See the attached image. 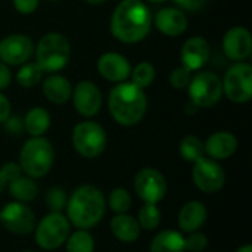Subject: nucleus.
<instances>
[{"instance_id":"obj_1","label":"nucleus","mask_w":252,"mask_h":252,"mask_svg":"<svg viewBox=\"0 0 252 252\" xmlns=\"http://www.w3.org/2000/svg\"><path fill=\"white\" fill-rule=\"evenodd\" d=\"M152 16L142 0H123L111 18L112 35L127 44L142 41L151 31Z\"/></svg>"},{"instance_id":"obj_2","label":"nucleus","mask_w":252,"mask_h":252,"mask_svg":"<svg viewBox=\"0 0 252 252\" xmlns=\"http://www.w3.org/2000/svg\"><path fill=\"white\" fill-rule=\"evenodd\" d=\"M66 219L77 229L89 230L99 224L106 211L103 193L93 185L78 186L66 202Z\"/></svg>"},{"instance_id":"obj_3","label":"nucleus","mask_w":252,"mask_h":252,"mask_svg":"<svg viewBox=\"0 0 252 252\" xmlns=\"http://www.w3.org/2000/svg\"><path fill=\"white\" fill-rule=\"evenodd\" d=\"M108 108L120 126L131 127L143 120L148 109V99L143 89L133 83H118L109 92Z\"/></svg>"},{"instance_id":"obj_4","label":"nucleus","mask_w":252,"mask_h":252,"mask_svg":"<svg viewBox=\"0 0 252 252\" xmlns=\"http://www.w3.org/2000/svg\"><path fill=\"white\" fill-rule=\"evenodd\" d=\"M55 151L52 143L43 136L31 137L21 149L19 167L25 176L31 179H40L50 171Z\"/></svg>"},{"instance_id":"obj_5","label":"nucleus","mask_w":252,"mask_h":252,"mask_svg":"<svg viewBox=\"0 0 252 252\" xmlns=\"http://www.w3.org/2000/svg\"><path fill=\"white\" fill-rule=\"evenodd\" d=\"M34 55L35 63L43 72H56L68 63L71 46L63 34L47 32L34 47Z\"/></svg>"},{"instance_id":"obj_6","label":"nucleus","mask_w":252,"mask_h":252,"mask_svg":"<svg viewBox=\"0 0 252 252\" xmlns=\"http://www.w3.org/2000/svg\"><path fill=\"white\" fill-rule=\"evenodd\" d=\"M71 233V223L62 213H49L34 229V238L41 250H58Z\"/></svg>"},{"instance_id":"obj_7","label":"nucleus","mask_w":252,"mask_h":252,"mask_svg":"<svg viewBox=\"0 0 252 252\" xmlns=\"http://www.w3.org/2000/svg\"><path fill=\"white\" fill-rule=\"evenodd\" d=\"M72 146L84 158H96L106 148V133L94 121L78 123L72 130Z\"/></svg>"},{"instance_id":"obj_8","label":"nucleus","mask_w":252,"mask_h":252,"mask_svg":"<svg viewBox=\"0 0 252 252\" xmlns=\"http://www.w3.org/2000/svg\"><path fill=\"white\" fill-rule=\"evenodd\" d=\"M188 87L189 99L198 108H211L223 96L221 80L213 72H198L193 78H190Z\"/></svg>"},{"instance_id":"obj_9","label":"nucleus","mask_w":252,"mask_h":252,"mask_svg":"<svg viewBox=\"0 0 252 252\" xmlns=\"http://www.w3.org/2000/svg\"><path fill=\"white\" fill-rule=\"evenodd\" d=\"M223 94L235 103H245L252 97V66L238 62L229 68L223 81Z\"/></svg>"},{"instance_id":"obj_10","label":"nucleus","mask_w":252,"mask_h":252,"mask_svg":"<svg viewBox=\"0 0 252 252\" xmlns=\"http://www.w3.org/2000/svg\"><path fill=\"white\" fill-rule=\"evenodd\" d=\"M0 223L4 229L13 235H30L35 229V214L24 202H9L0 210Z\"/></svg>"},{"instance_id":"obj_11","label":"nucleus","mask_w":252,"mask_h":252,"mask_svg":"<svg viewBox=\"0 0 252 252\" xmlns=\"http://www.w3.org/2000/svg\"><path fill=\"white\" fill-rule=\"evenodd\" d=\"M192 179L199 190L205 193H216L223 189L226 183V173L216 159L202 157L193 162Z\"/></svg>"},{"instance_id":"obj_12","label":"nucleus","mask_w":252,"mask_h":252,"mask_svg":"<svg viewBox=\"0 0 252 252\" xmlns=\"http://www.w3.org/2000/svg\"><path fill=\"white\" fill-rule=\"evenodd\" d=\"M134 192L145 204H158L167 193V180L155 168H142L134 177Z\"/></svg>"},{"instance_id":"obj_13","label":"nucleus","mask_w":252,"mask_h":252,"mask_svg":"<svg viewBox=\"0 0 252 252\" xmlns=\"http://www.w3.org/2000/svg\"><path fill=\"white\" fill-rule=\"evenodd\" d=\"M34 55V43L24 34H10L0 41V61L6 65H22Z\"/></svg>"},{"instance_id":"obj_14","label":"nucleus","mask_w":252,"mask_h":252,"mask_svg":"<svg viewBox=\"0 0 252 252\" xmlns=\"http://www.w3.org/2000/svg\"><path fill=\"white\" fill-rule=\"evenodd\" d=\"M71 97L77 112L86 118L94 117L102 108V93L93 81H80L75 89H72Z\"/></svg>"},{"instance_id":"obj_15","label":"nucleus","mask_w":252,"mask_h":252,"mask_svg":"<svg viewBox=\"0 0 252 252\" xmlns=\"http://www.w3.org/2000/svg\"><path fill=\"white\" fill-rule=\"evenodd\" d=\"M223 50L224 55L235 62L245 61L252 52L251 32L244 27L230 28L223 37Z\"/></svg>"},{"instance_id":"obj_16","label":"nucleus","mask_w":252,"mask_h":252,"mask_svg":"<svg viewBox=\"0 0 252 252\" xmlns=\"http://www.w3.org/2000/svg\"><path fill=\"white\" fill-rule=\"evenodd\" d=\"M97 71L99 74L112 83H123L131 74V66L126 56L117 52H108L102 55L97 61Z\"/></svg>"},{"instance_id":"obj_17","label":"nucleus","mask_w":252,"mask_h":252,"mask_svg":"<svg viewBox=\"0 0 252 252\" xmlns=\"http://www.w3.org/2000/svg\"><path fill=\"white\" fill-rule=\"evenodd\" d=\"M210 55H211V49L205 38L190 37L185 41L182 52H180L182 65L188 68L189 71L201 69L208 62Z\"/></svg>"},{"instance_id":"obj_18","label":"nucleus","mask_w":252,"mask_h":252,"mask_svg":"<svg viewBox=\"0 0 252 252\" xmlns=\"http://www.w3.org/2000/svg\"><path fill=\"white\" fill-rule=\"evenodd\" d=\"M155 27L168 37H179L188 28V16L179 7H162L155 16Z\"/></svg>"},{"instance_id":"obj_19","label":"nucleus","mask_w":252,"mask_h":252,"mask_svg":"<svg viewBox=\"0 0 252 252\" xmlns=\"http://www.w3.org/2000/svg\"><path fill=\"white\" fill-rule=\"evenodd\" d=\"M204 149L211 159H227L236 152L238 139L229 131H217L207 139V142L204 143Z\"/></svg>"},{"instance_id":"obj_20","label":"nucleus","mask_w":252,"mask_h":252,"mask_svg":"<svg viewBox=\"0 0 252 252\" xmlns=\"http://www.w3.org/2000/svg\"><path fill=\"white\" fill-rule=\"evenodd\" d=\"M207 208L202 202L199 201H190L188 204H185L179 213V229L182 230V233H192L199 230L205 221H207Z\"/></svg>"},{"instance_id":"obj_21","label":"nucleus","mask_w":252,"mask_h":252,"mask_svg":"<svg viewBox=\"0 0 252 252\" xmlns=\"http://www.w3.org/2000/svg\"><path fill=\"white\" fill-rule=\"evenodd\" d=\"M111 232L120 242L131 244L139 239L142 227H140L137 219H134L126 213V214H117L111 220Z\"/></svg>"},{"instance_id":"obj_22","label":"nucleus","mask_w":252,"mask_h":252,"mask_svg":"<svg viewBox=\"0 0 252 252\" xmlns=\"http://www.w3.org/2000/svg\"><path fill=\"white\" fill-rule=\"evenodd\" d=\"M43 93L49 102L55 105H62L69 100L72 94V86L68 78L52 74L43 83Z\"/></svg>"},{"instance_id":"obj_23","label":"nucleus","mask_w":252,"mask_h":252,"mask_svg":"<svg viewBox=\"0 0 252 252\" xmlns=\"http://www.w3.org/2000/svg\"><path fill=\"white\" fill-rule=\"evenodd\" d=\"M151 252H186L185 236L177 230H162L152 239Z\"/></svg>"},{"instance_id":"obj_24","label":"nucleus","mask_w":252,"mask_h":252,"mask_svg":"<svg viewBox=\"0 0 252 252\" xmlns=\"http://www.w3.org/2000/svg\"><path fill=\"white\" fill-rule=\"evenodd\" d=\"M50 127V114L40 106L30 109L24 118V130H27L32 137L43 136Z\"/></svg>"},{"instance_id":"obj_25","label":"nucleus","mask_w":252,"mask_h":252,"mask_svg":"<svg viewBox=\"0 0 252 252\" xmlns=\"http://www.w3.org/2000/svg\"><path fill=\"white\" fill-rule=\"evenodd\" d=\"M7 185H9L10 195L18 202H24V204L31 202L38 195V188H37L34 179H31L28 176H19L18 179L9 182Z\"/></svg>"},{"instance_id":"obj_26","label":"nucleus","mask_w":252,"mask_h":252,"mask_svg":"<svg viewBox=\"0 0 252 252\" xmlns=\"http://www.w3.org/2000/svg\"><path fill=\"white\" fill-rule=\"evenodd\" d=\"M66 252H93L94 251V239L89 233V230L78 229L74 233H69L65 241Z\"/></svg>"},{"instance_id":"obj_27","label":"nucleus","mask_w":252,"mask_h":252,"mask_svg":"<svg viewBox=\"0 0 252 252\" xmlns=\"http://www.w3.org/2000/svg\"><path fill=\"white\" fill-rule=\"evenodd\" d=\"M179 152L188 162H196L199 158L205 157L204 142L196 136H186L179 145Z\"/></svg>"},{"instance_id":"obj_28","label":"nucleus","mask_w":252,"mask_h":252,"mask_svg":"<svg viewBox=\"0 0 252 252\" xmlns=\"http://www.w3.org/2000/svg\"><path fill=\"white\" fill-rule=\"evenodd\" d=\"M41 77H43V71L35 62H25L22 63V66L19 68L16 74V81L21 87L30 89V87L37 86Z\"/></svg>"},{"instance_id":"obj_29","label":"nucleus","mask_w":252,"mask_h":252,"mask_svg":"<svg viewBox=\"0 0 252 252\" xmlns=\"http://www.w3.org/2000/svg\"><path fill=\"white\" fill-rule=\"evenodd\" d=\"M137 221L145 230H155L161 223V211L157 204H145L137 216Z\"/></svg>"},{"instance_id":"obj_30","label":"nucleus","mask_w":252,"mask_h":252,"mask_svg":"<svg viewBox=\"0 0 252 252\" xmlns=\"http://www.w3.org/2000/svg\"><path fill=\"white\" fill-rule=\"evenodd\" d=\"M131 78H133L131 83L134 86H137L140 89L149 87L155 80V68H154V65L149 63V62H140L131 71Z\"/></svg>"},{"instance_id":"obj_31","label":"nucleus","mask_w":252,"mask_h":252,"mask_svg":"<svg viewBox=\"0 0 252 252\" xmlns=\"http://www.w3.org/2000/svg\"><path fill=\"white\" fill-rule=\"evenodd\" d=\"M109 207L115 214H126L131 207L130 192L123 188H115L109 195Z\"/></svg>"},{"instance_id":"obj_32","label":"nucleus","mask_w":252,"mask_h":252,"mask_svg":"<svg viewBox=\"0 0 252 252\" xmlns=\"http://www.w3.org/2000/svg\"><path fill=\"white\" fill-rule=\"evenodd\" d=\"M44 202H46L47 208L50 210V213H62L68 202L66 192L61 188H52L47 190Z\"/></svg>"},{"instance_id":"obj_33","label":"nucleus","mask_w":252,"mask_h":252,"mask_svg":"<svg viewBox=\"0 0 252 252\" xmlns=\"http://www.w3.org/2000/svg\"><path fill=\"white\" fill-rule=\"evenodd\" d=\"M207 247H208V238L198 230L188 233V236L185 238V251L202 252Z\"/></svg>"},{"instance_id":"obj_34","label":"nucleus","mask_w":252,"mask_h":252,"mask_svg":"<svg viewBox=\"0 0 252 252\" xmlns=\"http://www.w3.org/2000/svg\"><path fill=\"white\" fill-rule=\"evenodd\" d=\"M192 71H189L188 68H185L183 65L182 66H177L173 69V72L170 74V84L174 87V89H185L188 87L192 75H190Z\"/></svg>"},{"instance_id":"obj_35","label":"nucleus","mask_w":252,"mask_h":252,"mask_svg":"<svg viewBox=\"0 0 252 252\" xmlns=\"http://www.w3.org/2000/svg\"><path fill=\"white\" fill-rule=\"evenodd\" d=\"M0 174L3 176V179L6 180V183L18 179L19 176H22V170L19 167V164L16 162H6L1 168H0Z\"/></svg>"},{"instance_id":"obj_36","label":"nucleus","mask_w":252,"mask_h":252,"mask_svg":"<svg viewBox=\"0 0 252 252\" xmlns=\"http://www.w3.org/2000/svg\"><path fill=\"white\" fill-rule=\"evenodd\" d=\"M38 1L40 0H12L13 7L22 15H30L35 12L38 7Z\"/></svg>"},{"instance_id":"obj_37","label":"nucleus","mask_w":252,"mask_h":252,"mask_svg":"<svg viewBox=\"0 0 252 252\" xmlns=\"http://www.w3.org/2000/svg\"><path fill=\"white\" fill-rule=\"evenodd\" d=\"M4 127L12 134H21L24 131V120L19 115H9L4 121Z\"/></svg>"},{"instance_id":"obj_38","label":"nucleus","mask_w":252,"mask_h":252,"mask_svg":"<svg viewBox=\"0 0 252 252\" xmlns=\"http://www.w3.org/2000/svg\"><path fill=\"white\" fill-rule=\"evenodd\" d=\"M208 0H174V3L179 6V9L182 10H188V12H198L201 10Z\"/></svg>"},{"instance_id":"obj_39","label":"nucleus","mask_w":252,"mask_h":252,"mask_svg":"<svg viewBox=\"0 0 252 252\" xmlns=\"http://www.w3.org/2000/svg\"><path fill=\"white\" fill-rule=\"evenodd\" d=\"M12 81V74H10V69L7 68L6 63H3L0 61V90H4L6 87H9Z\"/></svg>"},{"instance_id":"obj_40","label":"nucleus","mask_w":252,"mask_h":252,"mask_svg":"<svg viewBox=\"0 0 252 252\" xmlns=\"http://www.w3.org/2000/svg\"><path fill=\"white\" fill-rule=\"evenodd\" d=\"M10 115V102L9 99L0 93V123H4Z\"/></svg>"},{"instance_id":"obj_41","label":"nucleus","mask_w":252,"mask_h":252,"mask_svg":"<svg viewBox=\"0 0 252 252\" xmlns=\"http://www.w3.org/2000/svg\"><path fill=\"white\" fill-rule=\"evenodd\" d=\"M236 252H252V247L250 245V244H247V245H242L239 250Z\"/></svg>"},{"instance_id":"obj_42","label":"nucleus","mask_w":252,"mask_h":252,"mask_svg":"<svg viewBox=\"0 0 252 252\" xmlns=\"http://www.w3.org/2000/svg\"><path fill=\"white\" fill-rule=\"evenodd\" d=\"M6 185H7V183H6V180H4V179H3V176L0 174V193H1L3 190H4Z\"/></svg>"},{"instance_id":"obj_43","label":"nucleus","mask_w":252,"mask_h":252,"mask_svg":"<svg viewBox=\"0 0 252 252\" xmlns=\"http://www.w3.org/2000/svg\"><path fill=\"white\" fill-rule=\"evenodd\" d=\"M86 1L90 4H100V3H105L106 0H86Z\"/></svg>"},{"instance_id":"obj_44","label":"nucleus","mask_w":252,"mask_h":252,"mask_svg":"<svg viewBox=\"0 0 252 252\" xmlns=\"http://www.w3.org/2000/svg\"><path fill=\"white\" fill-rule=\"evenodd\" d=\"M148 1H151V3H164L167 0H148Z\"/></svg>"},{"instance_id":"obj_45","label":"nucleus","mask_w":252,"mask_h":252,"mask_svg":"<svg viewBox=\"0 0 252 252\" xmlns=\"http://www.w3.org/2000/svg\"><path fill=\"white\" fill-rule=\"evenodd\" d=\"M50 1H58V0H50Z\"/></svg>"}]
</instances>
